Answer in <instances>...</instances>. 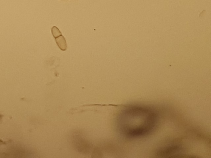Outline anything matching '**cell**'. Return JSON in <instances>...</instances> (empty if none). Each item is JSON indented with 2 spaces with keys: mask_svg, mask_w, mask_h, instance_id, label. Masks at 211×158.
I'll return each mask as SVG.
<instances>
[{
  "mask_svg": "<svg viewBox=\"0 0 211 158\" xmlns=\"http://www.w3.org/2000/svg\"><path fill=\"white\" fill-rule=\"evenodd\" d=\"M55 39L56 43L60 49L63 51L66 50L67 49V45L64 37L62 35H61Z\"/></svg>",
  "mask_w": 211,
  "mask_h": 158,
  "instance_id": "7a4b0ae2",
  "label": "cell"
},
{
  "mask_svg": "<svg viewBox=\"0 0 211 158\" xmlns=\"http://www.w3.org/2000/svg\"><path fill=\"white\" fill-rule=\"evenodd\" d=\"M52 33L55 39L62 35L60 31L59 30L58 28L55 26H53L52 28Z\"/></svg>",
  "mask_w": 211,
  "mask_h": 158,
  "instance_id": "3957f363",
  "label": "cell"
},
{
  "mask_svg": "<svg viewBox=\"0 0 211 158\" xmlns=\"http://www.w3.org/2000/svg\"><path fill=\"white\" fill-rule=\"evenodd\" d=\"M156 121V114L151 109L133 105L124 110L119 122L124 134L130 137H137L151 132Z\"/></svg>",
  "mask_w": 211,
  "mask_h": 158,
  "instance_id": "6da1fadb",
  "label": "cell"
}]
</instances>
